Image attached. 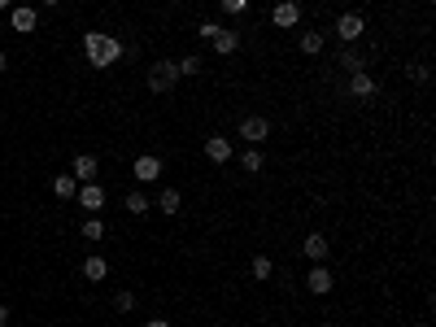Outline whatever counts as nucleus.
<instances>
[{"label":"nucleus","mask_w":436,"mask_h":327,"mask_svg":"<svg viewBox=\"0 0 436 327\" xmlns=\"http://www.w3.org/2000/svg\"><path fill=\"white\" fill-rule=\"evenodd\" d=\"M83 53H88V61L96 70H109V66L123 57V44L114 40V35H105V31H88L83 35Z\"/></svg>","instance_id":"nucleus-1"},{"label":"nucleus","mask_w":436,"mask_h":327,"mask_svg":"<svg viewBox=\"0 0 436 327\" xmlns=\"http://www.w3.org/2000/svg\"><path fill=\"white\" fill-rule=\"evenodd\" d=\"M175 83H179V66L175 61H153L149 66V92L153 96H170Z\"/></svg>","instance_id":"nucleus-2"},{"label":"nucleus","mask_w":436,"mask_h":327,"mask_svg":"<svg viewBox=\"0 0 436 327\" xmlns=\"http://www.w3.org/2000/svg\"><path fill=\"white\" fill-rule=\"evenodd\" d=\"M236 135H240V140H249L253 149H262V144L271 140V118H262V114H249V118H240Z\"/></svg>","instance_id":"nucleus-3"},{"label":"nucleus","mask_w":436,"mask_h":327,"mask_svg":"<svg viewBox=\"0 0 436 327\" xmlns=\"http://www.w3.org/2000/svg\"><path fill=\"white\" fill-rule=\"evenodd\" d=\"M362 31H367V18H362V14H341L336 18V40L341 44H353V40H362Z\"/></svg>","instance_id":"nucleus-4"},{"label":"nucleus","mask_w":436,"mask_h":327,"mask_svg":"<svg viewBox=\"0 0 436 327\" xmlns=\"http://www.w3.org/2000/svg\"><path fill=\"white\" fill-rule=\"evenodd\" d=\"M332 271H327L323 262H310V271H306V288H310V293L314 297H327V293H332Z\"/></svg>","instance_id":"nucleus-5"},{"label":"nucleus","mask_w":436,"mask_h":327,"mask_svg":"<svg viewBox=\"0 0 436 327\" xmlns=\"http://www.w3.org/2000/svg\"><path fill=\"white\" fill-rule=\"evenodd\" d=\"M131 175L140 179V184H153V179L162 175V157H157V153H140V157L131 162Z\"/></svg>","instance_id":"nucleus-6"},{"label":"nucleus","mask_w":436,"mask_h":327,"mask_svg":"<svg viewBox=\"0 0 436 327\" xmlns=\"http://www.w3.org/2000/svg\"><path fill=\"white\" fill-rule=\"evenodd\" d=\"M205 157H209L214 166H227V162L236 157V149H232V140H227V135H209V140H205Z\"/></svg>","instance_id":"nucleus-7"},{"label":"nucleus","mask_w":436,"mask_h":327,"mask_svg":"<svg viewBox=\"0 0 436 327\" xmlns=\"http://www.w3.org/2000/svg\"><path fill=\"white\" fill-rule=\"evenodd\" d=\"M9 26H14L18 35H31L35 26H40V14H35L31 5H14V9H9Z\"/></svg>","instance_id":"nucleus-8"},{"label":"nucleus","mask_w":436,"mask_h":327,"mask_svg":"<svg viewBox=\"0 0 436 327\" xmlns=\"http://www.w3.org/2000/svg\"><path fill=\"white\" fill-rule=\"evenodd\" d=\"M209 44H214V53H218V57H232V53L240 48V31H236V26H218Z\"/></svg>","instance_id":"nucleus-9"},{"label":"nucleus","mask_w":436,"mask_h":327,"mask_svg":"<svg viewBox=\"0 0 436 327\" xmlns=\"http://www.w3.org/2000/svg\"><path fill=\"white\" fill-rule=\"evenodd\" d=\"M75 201H79L88 214H100V209H105V188H100V184H79Z\"/></svg>","instance_id":"nucleus-10"},{"label":"nucleus","mask_w":436,"mask_h":327,"mask_svg":"<svg viewBox=\"0 0 436 327\" xmlns=\"http://www.w3.org/2000/svg\"><path fill=\"white\" fill-rule=\"evenodd\" d=\"M271 22L275 26H301V5L297 0H279V5L271 9Z\"/></svg>","instance_id":"nucleus-11"},{"label":"nucleus","mask_w":436,"mask_h":327,"mask_svg":"<svg viewBox=\"0 0 436 327\" xmlns=\"http://www.w3.org/2000/svg\"><path fill=\"white\" fill-rule=\"evenodd\" d=\"M96 170H100V162L92 153H79L75 162H70V175H75L79 184H96Z\"/></svg>","instance_id":"nucleus-12"},{"label":"nucleus","mask_w":436,"mask_h":327,"mask_svg":"<svg viewBox=\"0 0 436 327\" xmlns=\"http://www.w3.org/2000/svg\"><path fill=\"white\" fill-rule=\"evenodd\" d=\"M345 96H358V100L375 96V79L367 75V70H358V75H349V83H345Z\"/></svg>","instance_id":"nucleus-13"},{"label":"nucleus","mask_w":436,"mask_h":327,"mask_svg":"<svg viewBox=\"0 0 436 327\" xmlns=\"http://www.w3.org/2000/svg\"><path fill=\"white\" fill-rule=\"evenodd\" d=\"M301 249H306V258H310V262H327V253H332V240H327L323 232H310Z\"/></svg>","instance_id":"nucleus-14"},{"label":"nucleus","mask_w":436,"mask_h":327,"mask_svg":"<svg viewBox=\"0 0 436 327\" xmlns=\"http://www.w3.org/2000/svg\"><path fill=\"white\" fill-rule=\"evenodd\" d=\"M53 192H57L61 201H75V192H79V179L70 175V170H61V175L53 179Z\"/></svg>","instance_id":"nucleus-15"},{"label":"nucleus","mask_w":436,"mask_h":327,"mask_svg":"<svg viewBox=\"0 0 436 327\" xmlns=\"http://www.w3.org/2000/svg\"><path fill=\"white\" fill-rule=\"evenodd\" d=\"M153 205H157V209L170 218V214H179V209H184V192H179V188H166V192H162Z\"/></svg>","instance_id":"nucleus-16"},{"label":"nucleus","mask_w":436,"mask_h":327,"mask_svg":"<svg viewBox=\"0 0 436 327\" xmlns=\"http://www.w3.org/2000/svg\"><path fill=\"white\" fill-rule=\"evenodd\" d=\"M83 279H92V284H100V279H109V262L100 258V253H92V258L83 262Z\"/></svg>","instance_id":"nucleus-17"},{"label":"nucleus","mask_w":436,"mask_h":327,"mask_svg":"<svg viewBox=\"0 0 436 327\" xmlns=\"http://www.w3.org/2000/svg\"><path fill=\"white\" fill-rule=\"evenodd\" d=\"M79 236L83 240H92V244H100L109 232H105V223H100V214H92V218H83V227H79Z\"/></svg>","instance_id":"nucleus-18"},{"label":"nucleus","mask_w":436,"mask_h":327,"mask_svg":"<svg viewBox=\"0 0 436 327\" xmlns=\"http://www.w3.org/2000/svg\"><path fill=\"white\" fill-rule=\"evenodd\" d=\"M262 166H266V157H262V149H253V144H249V149L240 153V170H244V175H258Z\"/></svg>","instance_id":"nucleus-19"},{"label":"nucleus","mask_w":436,"mask_h":327,"mask_svg":"<svg viewBox=\"0 0 436 327\" xmlns=\"http://www.w3.org/2000/svg\"><path fill=\"white\" fill-rule=\"evenodd\" d=\"M323 44H327V35H323V31H301V53H306V57H318Z\"/></svg>","instance_id":"nucleus-20"},{"label":"nucleus","mask_w":436,"mask_h":327,"mask_svg":"<svg viewBox=\"0 0 436 327\" xmlns=\"http://www.w3.org/2000/svg\"><path fill=\"white\" fill-rule=\"evenodd\" d=\"M341 70L345 75H358V70H367V57H362L358 48H341Z\"/></svg>","instance_id":"nucleus-21"},{"label":"nucleus","mask_w":436,"mask_h":327,"mask_svg":"<svg viewBox=\"0 0 436 327\" xmlns=\"http://www.w3.org/2000/svg\"><path fill=\"white\" fill-rule=\"evenodd\" d=\"M271 271H275V266H271V258H266V253H258V258L249 262V275L258 279V284H266V279H271Z\"/></svg>","instance_id":"nucleus-22"},{"label":"nucleus","mask_w":436,"mask_h":327,"mask_svg":"<svg viewBox=\"0 0 436 327\" xmlns=\"http://www.w3.org/2000/svg\"><path fill=\"white\" fill-rule=\"evenodd\" d=\"M149 205H153V197H144L140 188L127 192V214H149Z\"/></svg>","instance_id":"nucleus-23"},{"label":"nucleus","mask_w":436,"mask_h":327,"mask_svg":"<svg viewBox=\"0 0 436 327\" xmlns=\"http://www.w3.org/2000/svg\"><path fill=\"white\" fill-rule=\"evenodd\" d=\"M175 66H179V79H197L201 75V57H179Z\"/></svg>","instance_id":"nucleus-24"},{"label":"nucleus","mask_w":436,"mask_h":327,"mask_svg":"<svg viewBox=\"0 0 436 327\" xmlns=\"http://www.w3.org/2000/svg\"><path fill=\"white\" fill-rule=\"evenodd\" d=\"M218 9L232 14V18H240V14H249V0H218Z\"/></svg>","instance_id":"nucleus-25"},{"label":"nucleus","mask_w":436,"mask_h":327,"mask_svg":"<svg viewBox=\"0 0 436 327\" xmlns=\"http://www.w3.org/2000/svg\"><path fill=\"white\" fill-rule=\"evenodd\" d=\"M114 310H118V314H131V310H135V293H118V297H114Z\"/></svg>","instance_id":"nucleus-26"},{"label":"nucleus","mask_w":436,"mask_h":327,"mask_svg":"<svg viewBox=\"0 0 436 327\" xmlns=\"http://www.w3.org/2000/svg\"><path fill=\"white\" fill-rule=\"evenodd\" d=\"M410 79L415 83H427V66H410Z\"/></svg>","instance_id":"nucleus-27"},{"label":"nucleus","mask_w":436,"mask_h":327,"mask_svg":"<svg viewBox=\"0 0 436 327\" xmlns=\"http://www.w3.org/2000/svg\"><path fill=\"white\" fill-rule=\"evenodd\" d=\"M197 31H201V40H214V31H218V22H201Z\"/></svg>","instance_id":"nucleus-28"},{"label":"nucleus","mask_w":436,"mask_h":327,"mask_svg":"<svg viewBox=\"0 0 436 327\" xmlns=\"http://www.w3.org/2000/svg\"><path fill=\"white\" fill-rule=\"evenodd\" d=\"M0 327H9V306H0Z\"/></svg>","instance_id":"nucleus-29"},{"label":"nucleus","mask_w":436,"mask_h":327,"mask_svg":"<svg viewBox=\"0 0 436 327\" xmlns=\"http://www.w3.org/2000/svg\"><path fill=\"white\" fill-rule=\"evenodd\" d=\"M5 70H9V57H5V48H0V75H5Z\"/></svg>","instance_id":"nucleus-30"},{"label":"nucleus","mask_w":436,"mask_h":327,"mask_svg":"<svg viewBox=\"0 0 436 327\" xmlns=\"http://www.w3.org/2000/svg\"><path fill=\"white\" fill-rule=\"evenodd\" d=\"M144 327H170L166 318H149V323H144Z\"/></svg>","instance_id":"nucleus-31"},{"label":"nucleus","mask_w":436,"mask_h":327,"mask_svg":"<svg viewBox=\"0 0 436 327\" xmlns=\"http://www.w3.org/2000/svg\"><path fill=\"white\" fill-rule=\"evenodd\" d=\"M0 9H14V0H0Z\"/></svg>","instance_id":"nucleus-32"},{"label":"nucleus","mask_w":436,"mask_h":327,"mask_svg":"<svg viewBox=\"0 0 436 327\" xmlns=\"http://www.w3.org/2000/svg\"><path fill=\"white\" fill-rule=\"evenodd\" d=\"M40 5H48V9H53V5H61V0H40Z\"/></svg>","instance_id":"nucleus-33"},{"label":"nucleus","mask_w":436,"mask_h":327,"mask_svg":"<svg viewBox=\"0 0 436 327\" xmlns=\"http://www.w3.org/2000/svg\"><path fill=\"white\" fill-rule=\"evenodd\" d=\"M227 327H236V323H227Z\"/></svg>","instance_id":"nucleus-34"}]
</instances>
